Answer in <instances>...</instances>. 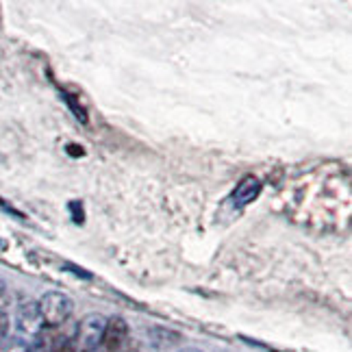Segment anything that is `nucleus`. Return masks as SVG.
I'll return each instance as SVG.
<instances>
[{"label":"nucleus","instance_id":"obj_8","mask_svg":"<svg viewBox=\"0 0 352 352\" xmlns=\"http://www.w3.org/2000/svg\"><path fill=\"white\" fill-rule=\"evenodd\" d=\"M11 335V318L7 309H0V344Z\"/></svg>","mask_w":352,"mask_h":352},{"label":"nucleus","instance_id":"obj_2","mask_svg":"<svg viewBox=\"0 0 352 352\" xmlns=\"http://www.w3.org/2000/svg\"><path fill=\"white\" fill-rule=\"evenodd\" d=\"M107 318L102 314H87L85 318H80L76 324V331L72 335V348L74 352H94L100 348V340L104 333Z\"/></svg>","mask_w":352,"mask_h":352},{"label":"nucleus","instance_id":"obj_9","mask_svg":"<svg viewBox=\"0 0 352 352\" xmlns=\"http://www.w3.org/2000/svg\"><path fill=\"white\" fill-rule=\"evenodd\" d=\"M0 309H7V283L0 278Z\"/></svg>","mask_w":352,"mask_h":352},{"label":"nucleus","instance_id":"obj_3","mask_svg":"<svg viewBox=\"0 0 352 352\" xmlns=\"http://www.w3.org/2000/svg\"><path fill=\"white\" fill-rule=\"evenodd\" d=\"M16 331L18 337L26 342H33L39 333H44V322L42 316H39L37 309V300H31V298H22V300L16 305Z\"/></svg>","mask_w":352,"mask_h":352},{"label":"nucleus","instance_id":"obj_7","mask_svg":"<svg viewBox=\"0 0 352 352\" xmlns=\"http://www.w3.org/2000/svg\"><path fill=\"white\" fill-rule=\"evenodd\" d=\"M0 352H29V342L22 340L18 335H9L7 340L0 344Z\"/></svg>","mask_w":352,"mask_h":352},{"label":"nucleus","instance_id":"obj_1","mask_svg":"<svg viewBox=\"0 0 352 352\" xmlns=\"http://www.w3.org/2000/svg\"><path fill=\"white\" fill-rule=\"evenodd\" d=\"M39 316H42L44 327L55 331L72 318L74 314V300L63 292H46L37 300Z\"/></svg>","mask_w":352,"mask_h":352},{"label":"nucleus","instance_id":"obj_4","mask_svg":"<svg viewBox=\"0 0 352 352\" xmlns=\"http://www.w3.org/2000/svg\"><path fill=\"white\" fill-rule=\"evenodd\" d=\"M129 342V322L122 316L107 318L104 333L100 340V350L102 352H120Z\"/></svg>","mask_w":352,"mask_h":352},{"label":"nucleus","instance_id":"obj_6","mask_svg":"<svg viewBox=\"0 0 352 352\" xmlns=\"http://www.w3.org/2000/svg\"><path fill=\"white\" fill-rule=\"evenodd\" d=\"M61 340L50 333V329H44V333H39L33 342H29V352H57Z\"/></svg>","mask_w":352,"mask_h":352},{"label":"nucleus","instance_id":"obj_10","mask_svg":"<svg viewBox=\"0 0 352 352\" xmlns=\"http://www.w3.org/2000/svg\"><path fill=\"white\" fill-rule=\"evenodd\" d=\"M181 352H200V350H194V348H187V350H181Z\"/></svg>","mask_w":352,"mask_h":352},{"label":"nucleus","instance_id":"obj_5","mask_svg":"<svg viewBox=\"0 0 352 352\" xmlns=\"http://www.w3.org/2000/svg\"><path fill=\"white\" fill-rule=\"evenodd\" d=\"M259 194H261V181L256 179V176L248 174V176H243L239 185L235 187L231 202L235 207H243V205H248V202H252Z\"/></svg>","mask_w":352,"mask_h":352}]
</instances>
